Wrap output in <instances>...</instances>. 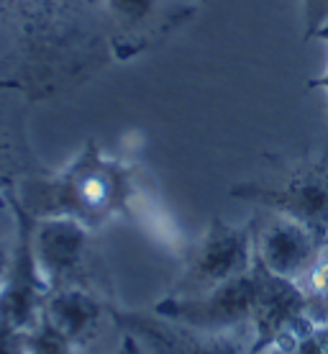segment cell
I'll return each instance as SVG.
<instances>
[{"label": "cell", "mask_w": 328, "mask_h": 354, "mask_svg": "<svg viewBox=\"0 0 328 354\" xmlns=\"http://www.w3.org/2000/svg\"><path fill=\"white\" fill-rule=\"evenodd\" d=\"M108 59L106 0H0V82L31 103L85 82Z\"/></svg>", "instance_id": "cell-1"}, {"label": "cell", "mask_w": 328, "mask_h": 354, "mask_svg": "<svg viewBox=\"0 0 328 354\" xmlns=\"http://www.w3.org/2000/svg\"><path fill=\"white\" fill-rule=\"evenodd\" d=\"M131 193V169L88 142L67 167L26 177L10 198L34 218L67 216L98 231L126 213Z\"/></svg>", "instance_id": "cell-2"}, {"label": "cell", "mask_w": 328, "mask_h": 354, "mask_svg": "<svg viewBox=\"0 0 328 354\" xmlns=\"http://www.w3.org/2000/svg\"><path fill=\"white\" fill-rule=\"evenodd\" d=\"M251 267H254L251 226H233L223 218H213L200 241L187 254L185 267L172 283L167 295L172 298L203 295L233 277L251 272Z\"/></svg>", "instance_id": "cell-3"}, {"label": "cell", "mask_w": 328, "mask_h": 354, "mask_svg": "<svg viewBox=\"0 0 328 354\" xmlns=\"http://www.w3.org/2000/svg\"><path fill=\"white\" fill-rule=\"evenodd\" d=\"M259 298V272L257 265L251 272L233 277L213 290L193 298H162L154 306V313L182 326L208 331V334H226L236 328L251 326L254 308Z\"/></svg>", "instance_id": "cell-4"}, {"label": "cell", "mask_w": 328, "mask_h": 354, "mask_svg": "<svg viewBox=\"0 0 328 354\" xmlns=\"http://www.w3.org/2000/svg\"><path fill=\"white\" fill-rule=\"evenodd\" d=\"M195 13L193 0H106L110 54L128 62L167 39Z\"/></svg>", "instance_id": "cell-5"}, {"label": "cell", "mask_w": 328, "mask_h": 354, "mask_svg": "<svg viewBox=\"0 0 328 354\" xmlns=\"http://www.w3.org/2000/svg\"><path fill=\"white\" fill-rule=\"evenodd\" d=\"M95 231L67 216H31V249L39 272L49 290L57 288H93L90 285V239ZM95 290V288H93Z\"/></svg>", "instance_id": "cell-6"}, {"label": "cell", "mask_w": 328, "mask_h": 354, "mask_svg": "<svg viewBox=\"0 0 328 354\" xmlns=\"http://www.w3.org/2000/svg\"><path fill=\"white\" fill-rule=\"evenodd\" d=\"M254 231V257L267 272L298 283L326 241L302 221L269 211Z\"/></svg>", "instance_id": "cell-7"}, {"label": "cell", "mask_w": 328, "mask_h": 354, "mask_svg": "<svg viewBox=\"0 0 328 354\" xmlns=\"http://www.w3.org/2000/svg\"><path fill=\"white\" fill-rule=\"evenodd\" d=\"M110 321L133 334L144 346L154 354H251L247 346L226 334H208L197 328L182 326L160 313L144 316V313H124L110 306Z\"/></svg>", "instance_id": "cell-8"}, {"label": "cell", "mask_w": 328, "mask_h": 354, "mask_svg": "<svg viewBox=\"0 0 328 354\" xmlns=\"http://www.w3.org/2000/svg\"><path fill=\"white\" fill-rule=\"evenodd\" d=\"M233 198L262 203L269 211H280L293 216L313 229L320 239H328V172L323 169H308L298 172L293 180H287L282 187L267 185H239L231 190Z\"/></svg>", "instance_id": "cell-9"}, {"label": "cell", "mask_w": 328, "mask_h": 354, "mask_svg": "<svg viewBox=\"0 0 328 354\" xmlns=\"http://www.w3.org/2000/svg\"><path fill=\"white\" fill-rule=\"evenodd\" d=\"M110 319V306L93 288H57L44 301V321L57 337L70 344L72 352L88 349L100 337L103 324Z\"/></svg>", "instance_id": "cell-10"}, {"label": "cell", "mask_w": 328, "mask_h": 354, "mask_svg": "<svg viewBox=\"0 0 328 354\" xmlns=\"http://www.w3.org/2000/svg\"><path fill=\"white\" fill-rule=\"evenodd\" d=\"M26 103L18 88L0 82V195H16L18 185L31 175L44 172L28 147Z\"/></svg>", "instance_id": "cell-11"}, {"label": "cell", "mask_w": 328, "mask_h": 354, "mask_svg": "<svg viewBox=\"0 0 328 354\" xmlns=\"http://www.w3.org/2000/svg\"><path fill=\"white\" fill-rule=\"evenodd\" d=\"M302 292L305 316L316 328H328V241L320 247L318 257L298 280Z\"/></svg>", "instance_id": "cell-12"}, {"label": "cell", "mask_w": 328, "mask_h": 354, "mask_svg": "<svg viewBox=\"0 0 328 354\" xmlns=\"http://www.w3.org/2000/svg\"><path fill=\"white\" fill-rule=\"evenodd\" d=\"M16 241H18V213L8 203V198L0 195V285H3L6 274L10 270Z\"/></svg>", "instance_id": "cell-13"}, {"label": "cell", "mask_w": 328, "mask_h": 354, "mask_svg": "<svg viewBox=\"0 0 328 354\" xmlns=\"http://www.w3.org/2000/svg\"><path fill=\"white\" fill-rule=\"evenodd\" d=\"M302 3V41H311L328 26V0H300Z\"/></svg>", "instance_id": "cell-14"}, {"label": "cell", "mask_w": 328, "mask_h": 354, "mask_svg": "<svg viewBox=\"0 0 328 354\" xmlns=\"http://www.w3.org/2000/svg\"><path fill=\"white\" fill-rule=\"evenodd\" d=\"M316 39H318V41H326V46H328V26L323 28ZM308 90H326L328 93V70L323 72L320 77H311V80H308Z\"/></svg>", "instance_id": "cell-15"}, {"label": "cell", "mask_w": 328, "mask_h": 354, "mask_svg": "<svg viewBox=\"0 0 328 354\" xmlns=\"http://www.w3.org/2000/svg\"><path fill=\"white\" fill-rule=\"evenodd\" d=\"M121 354H144V344L136 337H133V334H128V331H126V334H124V346H121Z\"/></svg>", "instance_id": "cell-16"}, {"label": "cell", "mask_w": 328, "mask_h": 354, "mask_svg": "<svg viewBox=\"0 0 328 354\" xmlns=\"http://www.w3.org/2000/svg\"><path fill=\"white\" fill-rule=\"evenodd\" d=\"M193 3H195V0H193Z\"/></svg>", "instance_id": "cell-17"}, {"label": "cell", "mask_w": 328, "mask_h": 354, "mask_svg": "<svg viewBox=\"0 0 328 354\" xmlns=\"http://www.w3.org/2000/svg\"><path fill=\"white\" fill-rule=\"evenodd\" d=\"M326 241H328V239H326Z\"/></svg>", "instance_id": "cell-18"}]
</instances>
